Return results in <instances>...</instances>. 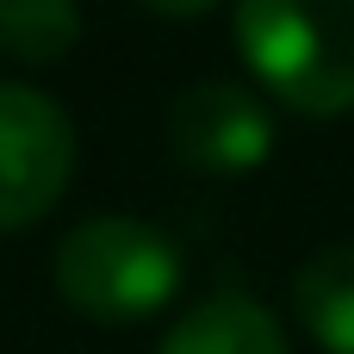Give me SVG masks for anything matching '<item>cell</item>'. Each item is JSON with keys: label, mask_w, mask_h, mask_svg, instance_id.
Wrapping results in <instances>:
<instances>
[{"label": "cell", "mask_w": 354, "mask_h": 354, "mask_svg": "<svg viewBox=\"0 0 354 354\" xmlns=\"http://www.w3.org/2000/svg\"><path fill=\"white\" fill-rule=\"evenodd\" d=\"M156 354H292V348H286L280 317L261 299H249V292H212V299H199L156 342Z\"/></svg>", "instance_id": "obj_5"}, {"label": "cell", "mask_w": 354, "mask_h": 354, "mask_svg": "<svg viewBox=\"0 0 354 354\" xmlns=\"http://www.w3.org/2000/svg\"><path fill=\"white\" fill-rule=\"evenodd\" d=\"M168 149L199 174H249L274 149V112L249 81H193L168 106Z\"/></svg>", "instance_id": "obj_4"}, {"label": "cell", "mask_w": 354, "mask_h": 354, "mask_svg": "<svg viewBox=\"0 0 354 354\" xmlns=\"http://www.w3.org/2000/svg\"><path fill=\"white\" fill-rule=\"evenodd\" d=\"M137 6H149V12H162V19H199V12H212L218 0H137Z\"/></svg>", "instance_id": "obj_8"}, {"label": "cell", "mask_w": 354, "mask_h": 354, "mask_svg": "<svg viewBox=\"0 0 354 354\" xmlns=\"http://www.w3.org/2000/svg\"><path fill=\"white\" fill-rule=\"evenodd\" d=\"M299 330L324 354H354V243H330L292 274Z\"/></svg>", "instance_id": "obj_6"}, {"label": "cell", "mask_w": 354, "mask_h": 354, "mask_svg": "<svg viewBox=\"0 0 354 354\" xmlns=\"http://www.w3.org/2000/svg\"><path fill=\"white\" fill-rule=\"evenodd\" d=\"M75 174V124L68 112L25 87L0 81V230H31L56 212Z\"/></svg>", "instance_id": "obj_3"}, {"label": "cell", "mask_w": 354, "mask_h": 354, "mask_svg": "<svg viewBox=\"0 0 354 354\" xmlns=\"http://www.w3.org/2000/svg\"><path fill=\"white\" fill-rule=\"evenodd\" d=\"M230 37L280 106L305 118L354 112V0H236Z\"/></svg>", "instance_id": "obj_1"}, {"label": "cell", "mask_w": 354, "mask_h": 354, "mask_svg": "<svg viewBox=\"0 0 354 354\" xmlns=\"http://www.w3.org/2000/svg\"><path fill=\"white\" fill-rule=\"evenodd\" d=\"M50 286L93 324H137L180 292V249L143 218H87L56 243Z\"/></svg>", "instance_id": "obj_2"}, {"label": "cell", "mask_w": 354, "mask_h": 354, "mask_svg": "<svg viewBox=\"0 0 354 354\" xmlns=\"http://www.w3.org/2000/svg\"><path fill=\"white\" fill-rule=\"evenodd\" d=\"M81 44L75 0H0V56L25 68H50Z\"/></svg>", "instance_id": "obj_7"}]
</instances>
